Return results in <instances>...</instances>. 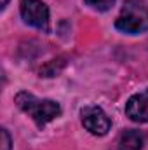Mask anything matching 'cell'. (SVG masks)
<instances>
[{
  "instance_id": "cell-4",
  "label": "cell",
  "mask_w": 148,
  "mask_h": 150,
  "mask_svg": "<svg viewBox=\"0 0 148 150\" xmlns=\"http://www.w3.org/2000/svg\"><path fill=\"white\" fill-rule=\"evenodd\" d=\"M80 119L84 127L94 134V136H103L110 131L111 127V120L110 117L105 113L103 108L96 107V105H87L80 110Z\"/></svg>"
},
{
  "instance_id": "cell-1",
  "label": "cell",
  "mask_w": 148,
  "mask_h": 150,
  "mask_svg": "<svg viewBox=\"0 0 148 150\" xmlns=\"http://www.w3.org/2000/svg\"><path fill=\"white\" fill-rule=\"evenodd\" d=\"M14 103L18 105L19 110L30 115L32 120L42 129L45 124H49L51 120H54L56 117L61 115V107L58 101L52 100H40L35 94L28 93V91H19L14 96Z\"/></svg>"
},
{
  "instance_id": "cell-7",
  "label": "cell",
  "mask_w": 148,
  "mask_h": 150,
  "mask_svg": "<svg viewBox=\"0 0 148 150\" xmlns=\"http://www.w3.org/2000/svg\"><path fill=\"white\" fill-rule=\"evenodd\" d=\"M84 2L94 11H108L115 4V0H84Z\"/></svg>"
},
{
  "instance_id": "cell-3",
  "label": "cell",
  "mask_w": 148,
  "mask_h": 150,
  "mask_svg": "<svg viewBox=\"0 0 148 150\" xmlns=\"http://www.w3.org/2000/svg\"><path fill=\"white\" fill-rule=\"evenodd\" d=\"M19 12L26 25L44 30H49V7L42 0H21Z\"/></svg>"
},
{
  "instance_id": "cell-6",
  "label": "cell",
  "mask_w": 148,
  "mask_h": 150,
  "mask_svg": "<svg viewBox=\"0 0 148 150\" xmlns=\"http://www.w3.org/2000/svg\"><path fill=\"white\" fill-rule=\"evenodd\" d=\"M143 149V134L136 129H127L118 138V150H141Z\"/></svg>"
},
{
  "instance_id": "cell-9",
  "label": "cell",
  "mask_w": 148,
  "mask_h": 150,
  "mask_svg": "<svg viewBox=\"0 0 148 150\" xmlns=\"http://www.w3.org/2000/svg\"><path fill=\"white\" fill-rule=\"evenodd\" d=\"M7 4H9V0H2V11L7 7Z\"/></svg>"
},
{
  "instance_id": "cell-8",
  "label": "cell",
  "mask_w": 148,
  "mask_h": 150,
  "mask_svg": "<svg viewBox=\"0 0 148 150\" xmlns=\"http://www.w3.org/2000/svg\"><path fill=\"white\" fill-rule=\"evenodd\" d=\"M2 150H11V145H12V142H11V136H9V133H7V129H2Z\"/></svg>"
},
{
  "instance_id": "cell-2",
  "label": "cell",
  "mask_w": 148,
  "mask_h": 150,
  "mask_svg": "<svg viewBox=\"0 0 148 150\" xmlns=\"http://www.w3.org/2000/svg\"><path fill=\"white\" fill-rule=\"evenodd\" d=\"M115 28L122 33L138 35L148 32V5L145 0H125L115 19Z\"/></svg>"
},
{
  "instance_id": "cell-5",
  "label": "cell",
  "mask_w": 148,
  "mask_h": 150,
  "mask_svg": "<svg viewBox=\"0 0 148 150\" xmlns=\"http://www.w3.org/2000/svg\"><path fill=\"white\" fill-rule=\"evenodd\" d=\"M125 115L134 122L148 124V89L132 94L125 103Z\"/></svg>"
}]
</instances>
